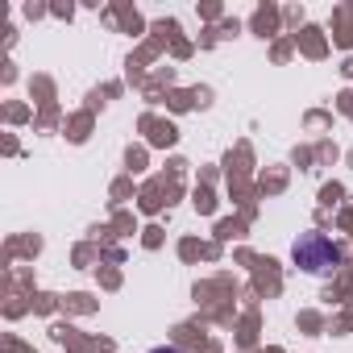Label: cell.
I'll return each instance as SVG.
<instances>
[{
	"label": "cell",
	"mask_w": 353,
	"mask_h": 353,
	"mask_svg": "<svg viewBox=\"0 0 353 353\" xmlns=\"http://www.w3.org/2000/svg\"><path fill=\"white\" fill-rule=\"evenodd\" d=\"M291 254H295V262H299L303 270H312V274H332V270L341 266V250H336L324 233H303Z\"/></svg>",
	"instance_id": "1"
},
{
	"label": "cell",
	"mask_w": 353,
	"mask_h": 353,
	"mask_svg": "<svg viewBox=\"0 0 353 353\" xmlns=\"http://www.w3.org/2000/svg\"><path fill=\"white\" fill-rule=\"evenodd\" d=\"M150 353H183V349H174V345H158V349H150Z\"/></svg>",
	"instance_id": "2"
}]
</instances>
